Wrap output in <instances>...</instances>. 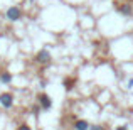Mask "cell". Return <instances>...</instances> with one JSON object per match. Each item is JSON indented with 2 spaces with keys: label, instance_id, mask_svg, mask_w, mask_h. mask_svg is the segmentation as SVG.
<instances>
[{
  "label": "cell",
  "instance_id": "52a82bcc",
  "mask_svg": "<svg viewBox=\"0 0 133 130\" xmlns=\"http://www.w3.org/2000/svg\"><path fill=\"white\" fill-rule=\"evenodd\" d=\"M89 127H91V125L86 120H76V123H74L76 130H89Z\"/></svg>",
  "mask_w": 133,
  "mask_h": 130
},
{
  "label": "cell",
  "instance_id": "277c9868",
  "mask_svg": "<svg viewBox=\"0 0 133 130\" xmlns=\"http://www.w3.org/2000/svg\"><path fill=\"white\" fill-rule=\"evenodd\" d=\"M51 59H52V58H51V52H49L47 49H41V51L36 54V61L41 63V64H47Z\"/></svg>",
  "mask_w": 133,
  "mask_h": 130
},
{
  "label": "cell",
  "instance_id": "8992f818",
  "mask_svg": "<svg viewBox=\"0 0 133 130\" xmlns=\"http://www.w3.org/2000/svg\"><path fill=\"white\" fill-rule=\"evenodd\" d=\"M74 85H76V78H66L64 81H62V86H64L66 91H71L72 88H74Z\"/></svg>",
  "mask_w": 133,
  "mask_h": 130
},
{
  "label": "cell",
  "instance_id": "ba28073f",
  "mask_svg": "<svg viewBox=\"0 0 133 130\" xmlns=\"http://www.w3.org/2000/svg\"><path fill=\"white\" fill-rule=\"evenodd\" d=\"M12 81V75H10V73H2V75H0V83H3V85H9V83Z\"/></svg>",
  "mask_w": 133,
  "mask_h": 130
},
{
  "label": "cell",
  "instance_id": "5b68a950",
  "mask_svg": "<svg viewBox=\"0 0 133 130\" xmlns=\"http://www.w3.org/2000/svg\"><path fill=\"white\" fill-rule=\"evenodd\" d=\"M116 12L125 17H130V15H133V7L130 3H121V5H116Z\"/></svg>",
  "mask_w": 133,
  "mask_h": 130
},
{
  "label": "cell",
  "instance_id": "3957f363",
  "mask_svg": "<svg viewBox=\"0 0 133 130\" xmlns=\"http://www.w3.org/2000/svg\"><path fill=\"white\" fill-rule=\"evenodd\" d=\"M0 105L3 108H12L14 107V95L12 93H0Z\"/></svg>",
  "mask_w": 133,
  "mask_h": 130
},
{
  "label": "cell",
  "instance_id": "30bf717a",
  "mask_svg": "<svg viewBox=\"0 0 133 130\" xmlns=\"http://www.w3.org/2000/svg\"><path fill=\"white\" fill-rule=\"evenodd\" d=\"M17 130H32V128H30V127H29L27 123H22V125H20V127L17 128Z\"/></svg>",
  "mask_w": 133,
  "mask_h": 130
},
{
  "label": "cell",
  "instance_id": "8fae6325",
  "mask_svg": "<svg viewBox=\"0 0 133 130\" xmlns=\"http://www.w3.org/2000/svg\"><path fill=\"white\" fill-rule=\"evenodd\" d=\"M116 130H128V127H127V125H121V127H118Z\"/></svg>",
  "mask_w": 133,
  "mask_h": 130
},
{
  "label": "cell",
  "instance_id": "9c48e42d",
  "mask_svg": "<svg viewBox=\"0 0 133 130\" xmlns=\"http://www.w3.org/2000/svg\"><path fill=\"white\" fill-rule=\"evenodd\" d=\"M89 130H106V128L103 125H93V127H89Z\"/></svg>",
  "mask_w": 133,
  "mask_h": 130
},
{
  "label": "cell",
  "instance_id": "7a4b0ae2",
  "mask_svg": "<svg viewBox=\"0 0 133 130\" xmlns=\"http://www.w3.org/2000/svg\"><path fill=\"white\" fill-rule=\"evenodd\" d=\"M37 103L41 105L42 110H51L52 108V100L47 93H39L37 95Z\"/></svg>",
  "mask_w": 133,
  "mask_h": 130
},
{
  "label": "cell",
  "instance_id": "7c38bea8",
  "mask_svg": "<svg viewBox=\"0 0 133 130\" xmlns=\"http://www.w3.org/2000/svg\"><path fill=\"white\" fill-rule=\"evenodd\" d=\"M128 88H133V78L130 79V81H128Z\"/></svg>",
  "mask_w": 133,
  "mask_h": 130
},
{
  "label": "cell",
  "instance_id": "6da1fadb",
  "mask_svg": "<svg viewBox=\"0 0 133 130\" xmlns=\"http://www.w3.org/2000/svg\"><path fill=\"white\" fill-rule=\"evenodd\" d=\"M5 17L10 20V22H17V20L22 19V10H20V7L12 5V7H9V9H7Z\"/></svg>",
  "mask_w": 133,
  "mask_h": 130
}]
</instances>
